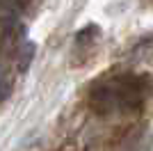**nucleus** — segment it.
Returning <instances> with one entry per match:
<instances>
[{
	"instance_id": "obj_3",
	"label": "nucleus",
	"mask_w": 153,
	"mask_h": 151,
	"mask_svg": "<svg viewBox=\"0 0 153 151\" xmlns=\"http://www.w3.org/2000/svg\"><path fill=\"white\" fill-rule=\"evenodd\" d=\"M96 34H98V28H96V25H89V28H85V30L78 32L76 41H78V44H87V41H91Z\"/></svg>"
},
{
	"instance_id": "obj_4",
	"label": "nucleus",
	"mask_w": 153,
	"mask_h": 151,
	"mask_svg": "<svg viewBox=\"0 0 153 151\" xmlns=\"http://www.w3.org/2000/svg\"><path fill=\"white\" fill-rule=\"evenodd\" d=\"M9 92H12V85H9V80H5V78H0V103L9 96Z\"/></svg>"
},
{
	"instance_id": "obj_1",
	"label": "nucleus",
	"mask_w": 153,
	"mask_h": 151,
	"mask_svg": "<svg viewBox=\"0 0 153 151\" xmlns=\"http://www.w3.org/2000/svg\"><path fill=\"white\" fill-rule=\"evenodd\" d=\"M151 92V80L146 76H119L110 82H101L91 89L89 103L94 110L108 114L114 110H135L144 103V99Z\"/></svg>"
},
{
	"instance_id": "obj_2",
	"label": "nucleus",
	"mask_w": 153,
	"mask_h": 151,
	"mask_svg": "<svg viewBox=\"0 0 153 151\" xmlns=\"http://www.w3.org/2000/svg\"><path fill=\"white\" fill-rule=\"evenodd\" d=\"M32 55H34V44H23V46H21V57H19V69L21 71L27 69Z\"/></svg>"
}]
</instances>
